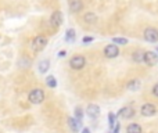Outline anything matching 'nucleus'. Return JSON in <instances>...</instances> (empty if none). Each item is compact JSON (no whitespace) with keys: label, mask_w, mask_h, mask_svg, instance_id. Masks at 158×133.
I'll return each mask as SVG.
<instances>
[{"label":"nucleus","mask_w":158,"mask_h":133,"mask_svg":"<svg viewBox=\"0 0 158 133\" xmlns=\"http://www.w3.org/2000/svg\"><path fill=\"white\" fill-rule=\"evenodd\" d=\"M75 35H77V33H75L74 29H68L65 32V42H72L75 39Z\"/></svg>","instance_id":"18"},{"label":"nucleus","mask_w":158,"mask_h":133,"mask_svg":"<svg viewBox=\"0 0 158 133\" xmlns=\"http://www.w3.org/2000/svg\"><path fill=\"white\" fill-rule=\"evenodd\" d=\"M126 132L128 133H143L142 126L137 125V123H131V125L128 126V129H126Z\"/></svg>","instance_id":"13"},{"label":"nucleus","mask_w":158,"mask_h":133,"mask_svg":"<svg viewBox=\"0 0 158 133\" xmlns=\"http://www.w3.org/2000/svg\"><path fill=\"white\" fill-rule=\"evenodd\" d=\"M111 133H119V123H115L114 128H112V132Z\"/></svg>","instance_id":"23"},{"label":"nucleus","mask_w":158,"mask_h":133,"mask_svg":"<svg viewBox=\"0 0 158 133\" xmlns=\"http://www.w3.org/2000/svg\"><path fill=\"white\" fill-rule=\"evenodd\" d=\"M89 42H93V38H90V36H85V38H83V43H89Z\"/></svg>","instance_id":"25"},{"label":"nucleus","mask_w":158,"mask_h":133,"mask_svg":"<svg viewBox=\"0 0 158 133\" xmlns=\"http://www.w3.org/2000/svg\"><path fill=\"white\" fill-rule=\"evenodd\" d=\"M140 112H142L143 117H153V115L157 114V108L154 104L151 103H146L142 106V108H140Z\"/></svg>","instance_id":"4"},{"label":"nucleus","mask_w":158,"mask_h":133,"mask_svg":"<svg viewBox=\"0 0 158 133\" xmlns=\"http://www.w3.org/2000/svg\"><path fill=\"white\" fill-rule=\"evenodd\" d=\"M139 86H140L139 81H132V82H129L128 83V89H131V90H137V87Z\"/></svg>","instance_id":"20"},{"label":"nucleus","mask_w":158,"mask_h":133,"mask_svg":"<svg viewBox=\"0 0 158 133\" xmlns=\"http://www.w3.org/2000/svg\"><path fill=\"white\" fill-rule=\"evenodd\" d=\"M96 19H97V17H96V14H93V13H87L86 15H85V21H86L87 24H94Z\"/></svg>","instance_id":"17"},{"label":"nucleus","mask_w":158,"mask_h":133,"mask_svg":"<svg viewBox=\"0 0 158 133\" xmlns=\"http://www.w3.org/2000/svg\"><path fill=\"white\" fill-rule=\"evenodd\" d=\"M132 58H133V61H136V63H142V61H144V53L135 52L133 56H132Z\"/></svg>","instance_id":"16"},{"label":"nucleus","mask_w":158,"mask_h":133,"mask_svg":"<svg viewBox=\"0 0 158 133\" xmlns=\"http://www.w3.org/2000/svg\"><path fill=\"white\" fill-rule=\"evenodd\" d=\"M61 24H63V14H61V11L57 10L50 17V25L52 27H60Z\"/></svg>","instance_id":"8"},{"label":"nucleus","mask_w":158,"mask_h":133,"mask_svg":"<svg viewBox=\"0 0 158 133\" xmlns=\"http://www.w3.org/2000/svg\"><path fill=\"white\" fill-rule=\"evenodd\" d=\"M46 46H47V38H44V36H36L32 40V43H31V49L35 53L42 52Z\"/></svg>","instance_id":"1"},{"label":"nucleus","mask_w":158,"mask_h":133,"mask_svg":"<svg viewBox=\"0 0 158 133\" xmlns=\"http://www.w3.org/2000/svg\"><path fill=\"white\" fill-rule=\"evenodd\" d=\"M46 85L49 87H52V89H54V87L57 86V81H56V78L53 75H49L46 78Z\"/></svg>","instance_id":"15"},{"label":"nucleus","mask_w":158,"mask_h":133,"mask_svg":"<svg viewBox=\"0 0 158 133\" xmlns=\"http://www.w3.org/2000/svg\"><path fill=\"white\" fill-rule=\"evenodd\" d=\"M81 125L82 122H79V121H77L75 118H68V126L71 128V131L74 133H78L79 129H81Z\"/></svg>","instance_id":"12"},{"label":"nucleus","mask_w":158,"mask_h":133,"mask_svg":"<svg viewBox=\"0 0 158 133\" xmlns=\"http://www.w3.org/2000/svg\"><path fill=\"white\" fill-rule=\"evenodd\" d=\"M157 52H158V47H157Z\"/></svg>","instance_id":"28"},{"label":"nucleus","mask_w":158,"mask_h":133,"mask_svg":"<svg viewBox=\"0 0 158 133\" xmlns=\"http://www.w3.org/2000/svg\"><path fill=\"white\" fill-rule=\"evenodd\" d=\"M67 56V52H64V50H61L60 53H58V57H65Z\"/></svg>","instance_id":"26"},{"label":"nucleus","mask_w":158,"mask_h":133,"mask_svg":"<svg viewBox=\"0 0 158 133\" xmlns=\"http://www.w3.org/2000/svg\"><path fill=\"white\" fill-rule=\"evenodd\" d=\"M28 100L32 104H40L44 100V92L42 89H33L28 96Z\"/></svg>","instance_id":"2"},{"label":"nucleus","mask_w":158,"mask_h":133,"mask_svg":"<svg viewBox=\"0 0 158 133\" xmlns=\"http://www.w3.org/2000/svg\"><path fill=\"white\" fill-rule=\"evenodd\" d=\"M82 133H92L89 131V129H83V131H82Z\"/></svg>","instance_id":"27"},{"label":"nucleus","mask_w":158,"mask_h":133,"mask_svg":"<svg viewBox=\"0 0 158 133\" xmlns=\"http://www.w3.org/2000/svg\"><path fill=\"white\" fill-rule=\"evenodd\" d=\"M153 94L156 96V97H158V83L154 85V87H153Z\"/></svg>","instance_id":"24"},{"label":"nucleus","mask_w":158,"mask_h":133,"mask_svg":"<svg viewBox=\"0 0 158 133\" xmlns=\"http://www.w3.org/2000/svg\"><path fill=\"white\" fill-rule=\"evenodd\" d=\"M69 2V10L72 13H79V11L83 8V3L82 0H68Z\"/></svg>","instance_id":"11"},{"label":"nucleus","mask_w":158,"mask_h":133,"mask_svg":"<svg viewBox=\"0 0 158 133\" xmlns=\"http://www.w3.org/2000/svg\"><path fill=\"white\" fill-rule=\"evenodd\" d=\"M108 122H110V128H114V125H115V115L112 114V112H110V114H108Z\"/></svg>","instance_id":"22"},{"label":"nucleus","mask_w":158,"mask_h":133,"mask_svg":"<svg viewBox=\"0 0 158 133\" xmlns=\"http://www.w3.org/2000/svg\"><path fill=\"white\" fill-rule=\"evenodd\" d=\"M144 63L148 67H154L158 63V56L154 52H147L144 53Z\"/></svg>","instance_id":"7"},{"label":"nucleus","mask_w":158,"mask_h":133,"mask_svg":"<svg viewBox=\"0 0 158 133\" xmlns=\"http://www.w3.org/2000/svg\"><path fill=\"white\" fill-rule=\"evenodd\" d=\"M144 39L147 42L156 43V42H158V31L156 28H147L144 31Z\"/></svg>","instance_id":"5"},{"label":"nucleus","mask_w":158,"mask_h":133,"mask_svg":"<svg viewBox=\"0 0 158 133\" xmlns=\"http://www.w3.org/2000/svg\"><path fill=\"white\" fill-rule=\"evenodd\" d=\"M75 119L79 121V122H82V119H83V111H82L81 108H75Z\"/></svg>","instance_id":"19"},{"label":"nucleus","mask_w":158,"mask_h":133,"mask_svg":"<svg viewBox=\"0 0 158 133\" xmlns=\"http://www.w3.org/2000/svg\"><path fill=\"white\" fill-rule=\"evenodd\" d=\"M86 111H87V115L94 119V118H97L98 115H100V107L96 106V104H89Z\"/></svg>","instance_id":"10"},{"label":"nucleus","mask_w":158,"mask_h":133,"mask_svg":"<svg viewBox=\"0 0 158 133\" xmlns=\"http://www.w3.org/2000/svg\"><path fill=\"white\" fill-rule=\"evenodd\" d=\"M112 42H114L115 44H126L128 43V39H125V38H114L112 39Z\"/></svg>","instance_id":"21"},{"label":"nucleus","mask_w":158,"mask_h":133,"mask_svg":"<svg viewBox=\"0 0 158 133\" xmlns=\"http://www.w3.org/2000/svg\"><path fill=\"white\" fill-rule=\"evenodd\" d=\"M49 68H50V61L49 60H43V61H40V63H39V72L46 73Z\"/></svg>","instance_id":"14"},{"label":"nucleus","mask_w":158,"mask_h":133,"mask_svg":"<svg viewBox=\"0 0 158 133\" xmlns=\"http://www.w3.org/2000/svg\"><path fill=\"white\" fill-rule=\"evenodd\" d=\"M85 64H86V60H85V57L81 54L74 56V57L69 60V67H71L72 69H82V68L85 67Z\"/></svg>","instance_id":"3"},{"label":"nucleus","mask_w":158,"mask_h":133,"mask_svg":"<svg viewBox=\"0 0 158 133\" xmlns=\"http://www.w3.org/2000/svg\"><path fill=\"white\" fill-rule=\"evenodd\" d=\"M118 54H119V50H118L117 44H108L104 49V56L107 58H115Z\"/></svg>","instance_id":"6"},{"label":"nucleus","mask_w":158,"mask_h":133,"mask_svg":"<svg viewBox=\"0 0 158 133\" xmlns=\"http://www.w3.org/2000/svg\"><path fill=\"white\" fill-rule=\"evenodd\" d=\"M135 115V110L132 107H123L119 112H118V117L123 118V119H131Z\"/></svg>","instance_id":"9"}]
</instances>
